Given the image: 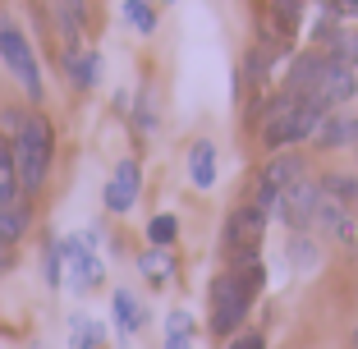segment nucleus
<instances>
[{"label":"nucleus","mask_w":358,"mask_h":349,"mask_svg":"<svg viewBox=\"0 0 358 349\" xmlns=\"http://www.w3.org/2000/svg\"><path fill=\"white\" fill-rule=\"evenodd\" d=\"M138 271L148 276L152 285H166L175 276V253L170 248H148V253H138Z\"/></svg>","instance_id":"6ab92c4d"},{"label":"nucleus","mask_w":358,"mask_h":349,"mask_svg":"<svg viewBox=\"0 0 358 349\" xmlns=\"http://www.w3.org/2000/svg\"><path fill=\"white\" fill-rule=\"evenodd\" d=\"M331 14H345V19H358V0H331Z\"/></svg>","instance_id":"7c9ffc66"},{"label":"nucleus","mask_w":358,"mask_h":349,"mask_svg":"<svg viewBox=\"0 0 358 349\" xmlns=\"http://www.w3.org/2000/svg\"><path fill=\"white\" fill-rule=\"evenodd\" d=\"M230 349H266V336L253 327H243L239 336H230Z\"/></svg>","instance_id":"cd10ccee"},{"label":"nucleus","mask_w":358,"mask_h":349,"mask_svg":"<svg viewBox=\"0 0 358 349\" xmlns=\"http://www.w3.org/2000/svg\"><path fill=\"white\" fill-rule=\"evenodd\" d=\"M60 243H46V280H51V285H60Z\"/></svg>","instance_id":"c756f323"},{"label":"nucleus","mask_w":358,"mask_h":349,"mask_svg":"<svg viewBox=\"0 0 358 349\" xmlns=\"http://www.w3.org/2000/svg\"><path fill=\"white\" fill-rule=\"evenodd\" d=\"M189 175H193V189H211L216 184V143L211 138H198L189 148Z\"/></svg>","instance_id":"f3484780"},{"label":"nucleus","mask_w":358,"mask_h":349,"mask_svg":"<svg viewBox=\"0 0 358 349\" xmlns=\"http://www.w3.org/2000/svg\"><path fill=\"white\" fill-rule=\"evenodd\" d=\"M331 55H340L345 64H354L358 69V28H340V42H336V51Z\"/></svg>","instance_id":"a878e982"},{"label":"nucleus","mask_w":358,"mask_h":349,"mask_svg":"<svg viewBox=\"0 0 358 349\" xmlns=\"http://www.w3.org/2000/svg\"><path fill=\"white\" fill-rule=\"evenodd\" d=\"M138 189H143V166H138L134 157H124L115 166V175L106 180V189H101V207L110 216H124L129 207L138 202Z\"/></svg>","instance_id":"9d476101"},{"label":"nucleus","mask_w":358,"mask_h":349,"mask_svg":"<svg viewBox=\"0 0 358 349\" xmlns=\"http://www.w3.org/2000/svg\"><path fill=\"white\" fill-rule=\"evenodd\" d=\"M10 143H14V166H19V189L23 198H37L51 180V166H55V129L42 111H23L19 124L10 129Z\"/></svg>","instance_id":"f03ea898"},{"label":"nucleus","mask_w":358,"mask_h":349,"mask_svg":"<svg viewBox=\"0 0 358 349\" xmlns=\"http://www.w3.org/2000/svg\"><path fill=\"white\" fill-rule=\"evenodd\" d=\"M96 69H101V55L96 51H83V46H69L64 51V83L69 87H96Z\"/></svg>","instance_id":"2eb2a0df"},{"label":"nucleus","mask_w":358,"mask_h":349,"mask_svg":"<svg viewBox=\"0 0 358 349\" xmlns=\"http://www.w3.org/2000/svg\"><path fill=\"white\" fill-rule=\"evenodd\" d=\"M28 225H32V198L0 202V253L19 248V239L28 234Z\"/></svg>","instance_id":"ddd939ff"},{"label":"nucleus","mask_w":358,"mask_h":349,"mask_svg":"<svg viewBox=\"0 0 358 349\" xmlns=\"http://www.w3.org/2000/svg\"><path fill=\"white\" fill-rule=\"evenodd\" d=\"M322 64H327V51H299L289 60V74H285L280 92H294V97H313L317 78H322Z\"/></svg>","instance_id":"f8f14e48"},{"label":"nucleus","mask_w":358,"mask_h":349,"mask_svg":"<svg viewBox=\"0 0 358 349\" xmlns=\"http://www.w3.org/2000/svg\"><path fill=\"white\" fill-rule=\"evenodd\" d=\"M317 202H322V184H317V180H303V184L285 189L280 198L271 202V216H275V221H280L289 234H313Z\"/></svg>","instance_id":"0eeeda50"},{"label":"nucleus","mask_w":358,"mask_h":349,"mask_svg":"<svg viewBox=\"0 0 358 349\" xmlns=\"http://www.w3.org/2000/svg\"><path fill=\"white\" fill-rule=\"evenodd\" d=\"M0 60H5L14 83H19L32 101H42V64H37V51H32L28 32H23L10 14H0Z\"/></svg>","instance_id":"39448f33"},{"label":"nucleus","mask_w":358,"mask_h":349,"mask_svg":"<svg viewBox=\"0 0 358 349\" xmlns=\"http://www.w3.org/2000/svg\"><path fill=\"white\" fill-rule=\"evenodd\" d=\"M313 230L322 234V239H331V243H349V239H354V230H358L354 207H345V202H336V198H327V193H322Z\"/></svg>","instance_id":"9b49d317"},{"label":"nucleus","mask_w":358,"mask_h":349,"mask_svg":"<svg viewBox=\"0 0 358 349\" xmlns=\"http://www.w3.org/2000/svg\"><path fill=\"white\" fill-rule=\"evenodd\" d=\"M271 5H275V23H280L285 32H294L299 10H303V0H271Z\"/></svg>","instance_id":"bb28decb"},{"label":"nucleus","mask_w":358,"mask_h":349,"mask_svg":"<svg viewBox=\"0 0 358 349\" xmlns=\"http://www.w3.org/2000/svg\"><path fill=\"white\" fill-rule=\"evenodd\" d=\"M138 124L143 129H157V106H152V92H138Z\"/></svg>","instance_id":"c85d7f7f"},{"label":"nucleus","mask_w":358,"mask_h":349,"mask_svg":"<svg viewBox=\"0 0 358 349\" xmlns=\"http://www.w3.org/2000/svg\"><path fill=\"white\" fill-rule=\"evenodd\" d=\"M55 14H60V32L69 37V46H83V23H87V5L83 0H55Z\"/></svg>","instance_id":"aec40b11"},{"label":"nucleus","mask_w":358,"mask_h":349,"mask_svg":"<svg viewBox=\"0 0 358 349\" xmlns=\"http://www.w3.org/2000/svg\"><path fill=\"white\" fill-rule=\"evenodd\" d=\"M317 184H322V193H327V198L354 207V198H358V180H354V175H345V170H331V175H322Z\"/></svg>","instance_id":"412c9836"},{"label":"nucleus","mask_w":358,"mask_h":349,"mask_svg":"<svg viewBox=\"0 0 358 349\" xmlns=\"http://www.w3.org/2000/svg\"><path fill=\"white\" fill-rule=\"evenodd\" d=\"M110 313H115L120 336H138V331L148 327V308L138 304L129 290H115V294H110Z\"/></svg>","instance_id":"dca6fc26"},{"label":"nucleus","mask_w":358,"mask_h":349,"mask_svg":"<svg viewBox=\"0 0 358 349\" xmlns=\"http://www.w3.org/2000/svg\"><path fill=\"white\" fill-rule=\"evenodd\" d=\"M327 106L317 97H294V92H280L262 106V120H257V138H262L266 152H289L299 143L313 138V129L322 124Z\"/></svg>","instance_id":"7ed1b4c3"},{"label":"nucleus","mask_w":358,"mask_h":349,"mask_svg":"<svg viewBox=\"0 0 358 349\" xmlns=\"http://www.w3.org/2000/svg\"><path fill=\"white\" fill-rule=\"evenodd\" d=\"M354 157H358V120H354Z\"/></svg>","instance_id":"2f4dec72"},{"label":"nucleus","mask_w":358,"mask_h":349,"mask_svg":"<svg viewBox=\"0 0 358 349\" xmlns=\"http://www.w3.org/2000/svg\"><path fill=\"white\" fill-rule=\"evenodd\" d=\"M354 221H358V198H354Z\"/></svg>","instance_id":"72a5a7b5"},{"label":"nucleus","mask_w":358,"mask_h":349,"mask_svg":"<svg viewBox=\"0 0 358 349\" xmlns=\"http://www.w3.org/2000/svg\"><path fill=\"white\" fill-rule=\"evenodd\" d=\"M60 257L69 262V285H74L78 294H92V290L106 280L101 257H96V253H92V243H87V239H78V234L60 239Z\"/></svg>","instance_id":"1a4fd4ad"},{"label":"nucleus","mask_w":358,"mask_h":349,"mask_svg":"<svg viewBox=\"0 0 358 349\" xmlns=\"http://www.w3.org/2000/svg\"><path fill=\"white\" fill-rule=\"evenodd\" d=\"M14 198H23L19 166H14V143H10V134H0V202H14Z\"/></svg>","instance_id":"a211bd4d"},{"label":"nucleus","mask_w":358,"mask_h":349,"mask_svg":"<svg viewBox=\"0 0 358 349\" xmlns=\"http://www.w3.org/2000/svg\"><path fill=\"white\" fill-rule=\"evenodd\" d=\"M124 19H129L134 32L152 37V32H157V5H152V0H124Z\"/></svg>","instance_id":"5701e85b"},{"label":"nucleus","mask_w":358,"mask_h":349,"mask_svg":"<svg viewBox=\"0 0 358 349\" xmlns=\"http://www.w3.org/2000/svg\"><path fill=\"white\" fill-rule=\"evenodd\" d=\"M303 180H313V175H308V157H303V152H299V148L271 152V161H266L262 175H257V198H253V202H262L266 212H271V202L280 198L285 189L303 184Z\"/></svg>","instance_id":"423d86ee"},{"label":"nucleus","mask_w":358,"mask_h":349,"mask_svg":"<svg viewBox=\"0 0 358 349\" xmlns=\"http://www.w3.org/2000/svg\"><path fill=\"white\" fill-rule=\"evenodd\" d=\"M313 97H317V101H322L327 111L349 106V101L358 97V74H354V64H345L340 55L327 51V64H322V78H317Z\"/></svg>","instance_id":"6e6552de"},{"label":"nucleus","mask_w":358,"mask_h":349,"mask_svg":"<svg viewBox=\"0 0 358 349\" xmlns=\"http://www.w3.org/2000/svg\"><path fill=\"white\" fill-rule=\"evenodd\" d=\"M349 349H358V331H354V340H349Z\"/></svg>","instance_id":"473e14b6"},{"label":"nucleus","mask_w":358,"mask_h":349,"mask_svg":"<svg viewBox=\"0 0 358 349\" xmlns=\"http://www.w3.org/2000/svg\"><path fill=\"white\" fill-rule=\"evenodd\" d=\"M262 285H266L262 262L225 266L207 290V331L211 336H221V340L239 336L248 313H253V304H257V294H262Z\"/></svg>","instance_id":"f257e3e1"},{"label":"nucleus","mask_w":358,"mask_h":349,"mask_svg":"<svg viewBox=\"0 0 358 349\" xmlns=\"http://www.w3.org/2000/svg\"><path fill=\"white\" fill-rule=\"evenodd\" d=\"M313 148L322 152H340V148H354V120L340 115V111H327L322 115V124L313 129V138H308Z\"/></svg>","instance_id":"4468645a"},{"label":"nucleus","mask_w":358,"mask_h":349,"mask_svg":"<svg viewBox=\"0 0 358 349\" xmlns=\"http://www.w3.org/2000/svg\"><path fill=\"white\" fill-rule=\"evenodd\" d=\"M101 340H106V327H101V322L78 318L74 327H69V349H96Z\"/></svg>","instance_id":"393cba45"},{"label":"nucleus","mask_w":358,"mask_h":349,"mask_svg":"<svg viewBox=\"0 0 358 349\" xmlns=\"http://www.w3.org/2000/svg\"><path fill=\"white\" fill-rule=\"evenodd\" d=\"M266 221H271V212H266L262 202H239V207H230V216H225V225H221V257H225V266L257 262L262 239H266Z\"/></svg>","instance_id":"20e7f679"},{"label":"nucleus","mask_w":358,"mask_h":349,"mask_svg":"<svg viewBox=\"0 0 358 349\" xmlns=\"http://www.w3.org/2000/svg\"><path fill=\"white\" fill-rule=\"evenodd\" d=\"M166 349H193V318L179 308L166 318Z\"/></svg>","instance_id":"b1692460"},{"label":"nucleus","mask_w":358,"mask_h":349,"mask_svg":"<svg viewBox=\"0 0 358 349\" xmlns=\"http://www.w3.org/2000/svg\"><path fill=\"white\" fill-rule=\"evenodd\" d=\"M175 239H179V216L175 212H157L148 221V243L152 248H170Z\"/></svg>","instance_id":"4be33fe9"}]
</instances>
